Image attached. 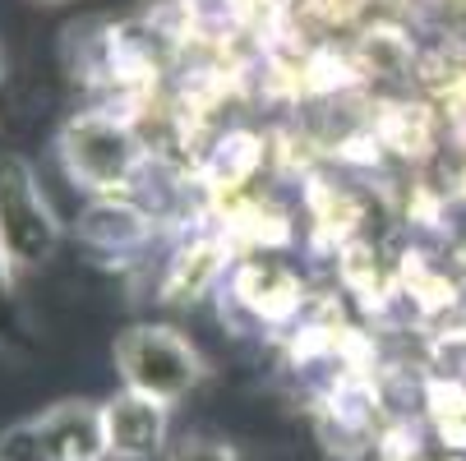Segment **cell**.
<instances>
[{"label": "cell", "mask_w": 466, "mask_h": 461, "mask_svg": "<svg viewBox=\"0 0 466 461\" xmlns=\"http://www.w3.org/2000/svg\"><path fill=\"white\" fill-rule=\"evenodd\" d=\"M102 429H106V461H153L167 452L171 406L139 397V392H116L111 402H102Z\"/></svg>", "instance_id": "cell-5"}, {"label": "cell", "mask_w": 466, "mask_h": 461, "mask_svg": "<svg viewBox=\"0 0 466 461\" xmlns=\"http://www.w3.org/2000/svg\"><path fill=\"white\" fill-rule=\"evenodd\" d=\"M46 5H51V0H46Z\"/></svg>", "instance_id": "cell-10"}, {"label": "cell", "mask_w": 466, "mask_h": 461, "mask_svg": "<svg viewBox=\"0 0 466 461\" xmlns=\"http://www.w3.org/2000/svg\"><path fill=\"white\" fill-rule=\"evenodd\" d=\"M116 369L125 378V392H139L162 406L185 402L204 383V356L194 342L167 323H135L116 337Z\"/></svg>", "instance_id": "cell-2"}, {"label": "cell", "mask_w": 466, "mask_h": 461, "mask_svg": "<svg viewBox=\"0 0 466 461\" xmlns=\"http://www.w3.org/2000/svg\"><path fill=\"white\" fill-rule=\"evenodd\" d=\"M65 231L37 185V171L19 153H0V254L15 273H37L56 258Z\"/></svg>", "instance_id": "cell-3"}, {"label": "cell", "mask_w": 466, "mask_h": 461, "mask_svg": "<svg viewBox=\"0 0 466 461\" xmlns=\"http://www.w3.org/2000/svg\"><path fill=\"white\" fill-rule=\"evenodd\" d=\"M15 268L5 263V254H0V342H10L15 333H24L19 327V300H15Z\"/></svg>", "instance_id": "cell-8"}, {"label": "cell", "mask_w": 466, "mask_h": 461, "mask_svg": "<svg viewBox=\"0 0 466 461\" xmlns=\"http://www.w3.org/2000/svg\"><path fill=\"white\" fill-rule=\"evenodd\" d=\"M167 461H245V456L222 438H180L167 447Z\"/></svg>", "instance_id": "cell-7"}, {"label": "cell", "mask_w": 466, "mask_h": 461, "mask_svg": "<svg viewBox=\"0 0 466 461\" xmlns=\"http://www.w3.org/2000/svg\"><path fill=\"white\" fill-rule=\"evenodd\" d=\"M157 231V217L129 199V194H106V199H93L79 217V240L97 254H139Z\"/></svg>", "instance_id": "cell-6"}, {"label": "cell", "mask_w": 466, "mask_h": 461, "mask_svg": "<svg viewBox=\"0 0 466 461\" xmlns=\"http://www.w3.org/2000/svg\"><path fill=\"white\" fill-rule=\"evenodd\" d=\"M0 461H106L102 402H56L0 434Z\"/></svg>", "instance_id": "cell-4"}, {"label": "cell", "mask_w": 466, "mask_h": 461, "mask_svg": "<svg viewBox=\"0 0 466 461\" xmlns=\"http://www.w3.org/2000/svg\"><path fill=\"white\" fill-rule=\"evenodd\" d=\"M0 115H5V51H0Z\"/></svg>", "instance_id": "cell-9"}, {"label": "cell", "mask_w": 466, "mask_h": 461, "mask_svg": "<svg viewBox=\"0 0 466 461\" xmlns=\"http://www.w3.org/2000/svg\"><path fill=\"white\" fill-rule=\"evenodd\" d=\"M56 157L79 189L93 199L106 194H129L148 166V148L139 139L135 120L116 106H88L75 111L56 135Z\"/></svg>", "instance_id": "cell-1"}]
</instances>
